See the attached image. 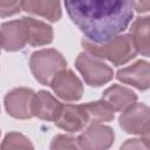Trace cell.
<instances>
[{
	"label": "cell",
	"instance_id": "6da1fadb",
	"mask_svg": "<svg viewBox=\"0 0 150 150\" xmlns=\"http://www.w3.org/2000/svg\"><path fill=\"white\" fill-rule=\"evenodd\" d=\"M71 21L94 43L122 33L134 15L132 0H64Z\"/></svg>",
	"mask_w": 150,
	"mask_h": 150
},
{
	"label": "cell",
	"instance_id": "7a4b0ae2",
	"mask_svg": "<svg viewBox=\"0 0 150 150\" xmlns=\"http://www.w3.org/2000/svg\"><path fill=\"white\" fill-rule=\"evenodd\" d=\"M81 43L83 49L90 55L101 60L105 59L112 62L115 66L127 63L137 54V50L129 34H118L103 43H94L87 39H83Z\"/></svg>",
	"mask_w": 150,
	"mask_h": 150
},
{
	"label": "cell",
	"instance_id": "3957f363",
	"mask_svg": "<svg viewBox=\"0 0 150 150\" xmlns=\"http://www.w3.org/2000/svg\"><path fill=\"white\" fill-rule=\"evenodd\" d=\"M66 66L67 62L62 54L52 48L34 52L29 59V67L34 77L45 86H49L53 77Z\"/></svg>",
	"mask_w": 150,
	"mask_h": 150
},
{
	"label": "cell",
	"instance_id": "277c9868",
	"mask_svg": "<svg viewBox=\"0 0 150 150\" xmlns=\"http://www.w3.org/2000/svg\"><path fill=\"white\" fill-rule=\"evenodd\" d=\"M75 66L82 74L87 84L91 87H100L112 79V69L101 59L90 55L87 52L79 54Z\"/></svg>",
	"mask_w": 150,
	"mask_h": 150
},
{
	"label": "cell",
	"instance_id": "5b68a950",
	"mask_svg": "<svg viewBox=\"0 0 150 150\" xmlns=\"http://www.w3.org/2000/svg\"><path fill=\"white\" fill-rule=\"evenodd\" d=\"M120 125L128 134L149 136V108L143 103L135 102L132 105L122 111L120 116Z\"/></svg>",
	"mask_w": 150,
	"mask_h": 150
},
{
	"label": "cell",
	"instance_id": "8992f818",
	"mask_svg": "<svg viewBox=\"0 0 150 150\" xmlns=\"http://www.w3.org/2000/svg\"><path fill=\"white\" fill-rule=\"evenodd\" d=\"M35 93L28 88H15L5 96L7 112L20 120L33 117V101Z\"/></svg>",
	"mask_w": 150,
	"mask_h": 150
},
{
	"label": "cell",
	"instance_id": "52a82bcc",
	"mask_svg": "<svg viewBox=\"0 0 150 150\" xmlns=\"http://www.w3.org/2000/svg\"><path fill=\"white\" fill-rule=\"evenodd\" d=\"M28 42V25L25 18L4 22L0 27L1 47L8 52L22 49Z\"/></svg>",
	"mask_w": 150,
	"mask_h": 150
},
{
	"label": "cell",
	"instance_id": "ba28073f",
	"mask_svg": "<svg viewBox=\"0 0 150 150\" xmlns=\"http://www.w3.org/2000/svg\"><path fill=\"white\" fill-rule=\"evenodd\" d=\"M114 131L111 128L101 123L90 124L79 137V148L86 150H103L114 143Z\"/></svg>",
	"mask_w": 150,
	"mask_h": 150
},
{
	"label": "cell",
	"instance_id": "9c48e42d",
	"mask_svg": "<svg viewBox=\"0 0 150 150\" xmlns=\"http://www.w3.org/2000/svg\"><path fill=\"white\" fill-rule=\"evenodd\" d=\"M54 93L64 101H77L83 94V86L79 77L69 69L60 70L50 81Z\"/></svg>",
	"mask_w": 150,
	"mask_h": 150
},
{
	"label": "cell",
	"instance_id": "30bf717a",
	"mask_svg": "<svg viewBox=\"0 0 150 150\" xmlns=\"http://www.w3.org/2000/svg\"><path fill=\"white\" fill-rule=\"evenodd\" d=\"M116 77L123 83L131 84L139 90H145L150 86V68L146 61L139 60L134 64L122 68L117 71Z\"/></svg>",
	"mask_w": 150,
	"mask_h": 150
},
{
	"label": "cell",
	"instance_id": "8fae6325",
	"mask_svg": "<svg viewBox=\"0 0 150 150\" xmlns=\"http://www.w3.org/2000/svg\"><path fill=\"white\" fill-rule=\"evenodd\" d=\"M54 123L68 132H76L81 131L88 124V118L81 105L62 104L61 111Z\"/></svg>",
	"mask_w": 150,
	"mask_h": 150
},
{
	"label": "cell",
	"instance_id": "7c38bea8",
	"mask_svg": "<svg viewBox=\"0 0 150 150\" xmlns=\"http://www.w3.org/2000/svg\"><path fill=\"white\" fill-rule=\"evenodd\" d=\"M62 104L48 91L41 90L34 95L33 116L45 121H55L61 111Z\"/></svg>",
	"mask_w": 150,
	"mask_h": 150
},
{
	"label": "cell",
	"instance_id": "4fadbf2b",
	"mask_svg": "<svg viewBox=\"0 0 150 150\" xmlns=\"http://www.w3.org/2000/svg\"><path fill=\"white\" fill-rule=\"evenodd\" d=\"M102 100L105 101L115 111H123L136 102L137 96L132 90L125 87L112 84L104 90Z\"/></svg>",
	"mask_w": 150,
	"mask_h": 150
},
{
	"label": "cell",
	"instance_id": "5bb4252c",
	"mask_svg": "<svg viewBox=\"0 0 150 150\" xmlns=\"http://www.w3.org/2000/svg\"><path fill=\"white\" fill-rule=\"evenodd\" d=\"M21 8L49 21H57L61 18L60 0H22Z\"/></svg>",
	"mask_w": 150,
	"mask_h": 150
},
{
	"label": "cell",
	"instance_id": "9a60e30c",
	"mask_svg": "<svg viewBox=\"0 0 150 150\" xmlns=\"http://www.w3.org/2000/svg\"><path fill=\"white\" fill-rule=\"evenodd\" d=\"M149 29H150L149 16H143V18H137L131 23L130 33H129L137 53H141L144 56H148L150 52Z\"/></svg>",
	"mask_w": 150,
	"mask_h": 150
},
{
	"label": "cell",
	"instance_id": "2e32d148",
	"mask_svg": "<svg viewBox=\"0 0 150 150\" xmlns=\"http://www.w3.org/2000/svg\"><path fill=\"white\" fill-rule=\"evenodd\" d=\"M28 25V43L32 46H45L53 40V29L49 25L35 20L33 18H25Z\"/></svg>",
	"mask_w": 150,
	"mask_h": 150
},
{
	"label": "cell",
	"instance_id": "e0dca14e",
	"mask_svg": "<svg viewBox=\"0 0 150 150\" xmlns=\"http://www.w3.org/2000/svg\"><path fill=\"white\" fill-rule=\"evenodd\" d=\"M81 107L83 108V110L87 115L88 124L109 122V121L114 120L115 110L103 100L81 104Z\"/></svg>",
	"mask_w": 150,
	"mask_h": 150
},
{
	"label": "cell",
	"instance_id": "ac0fdd59",
	"mask_svg": "<svg viewBox=\"0 0 150 150\" xmlns=\"http://www.w3.org/2000/svg\"><path fill=\"white\" fill-rule=\"evenodd\" d=\"M1 149H33V144L29 142L27 137L19 132H9L6 135L1 146Z\"/></svg>",
	"mask_w": 150,
	"mask_h": 150
},
{
	"label": "cell",
	"instance_id": "d6986e66",
	"mask_svg": "<svg viewBox=\"0 0 150 150\" xmlns=\"http://www.w3.org/2000/svg\"><path fill=\"white\" fill-rule=\"evenodd\" d=\"M77 137H71L68 135H57L53 138L50 143V149L57 150V149H77Z\"/></svg>",
	"mask_w": 150,
	"mask_h": 150
},
{
	"label": "cell",
	"instance_id": "ffe728a7",
	"mask_svg": "<svg viewBox=\"0 0 150 150\" xmlns=\"http://www.w3.org/2000/svg\"><path fill=\"white\" fill-rule=\"evenodd\" d=\"M22 0H0V16L6 18L19 13Z\"/></svg>",
	"mask_w": 150,
	"mask_h": 150
},
{
	"label": "cell",
	"instance_id": "44dd1931",
	"mask_svg": "<svg viewBox=\"0 0 150 150\" xmlns=\"http://www.w3.org/2000/svg\"><path fill=\"white\" fill-rule=\"evenodd\" d=\"M149 137L144 136L143 138H132L128 139L124 144L121 145L122 149H149Z\"/></svg>",
	"mask_w": 150,
	"mask_h": 150
},
{
	"label": "cell",
	"instance_id": "7402d4cb",
	"mask_svg": "<svg viewBox=\"0 0 150 150\" xmlns=\"http://www.w3.org/2000/svg\"><path fill=\"white\" fill-rule=\"evenodd\" d=\"M132 6L138 13H145L150 9V0H132Z\"/></svg>",
	"mask_w": 150,
	"mask_h": 150
},
{
	"label": "cell",
	"instance_id": "603a6c76",
	"mask_svg": "<svg viewBox=\"0 0 150 150\" xmlns=\"http://www.w3.org/2000/svg\"><path fill=\"white\" fill-rule=\"evenodd\" d=\"M0 49H1V43H0Z\"/></svg>",
	"mask_w": 150,
	"mask_h": 150
}]
</instances>
